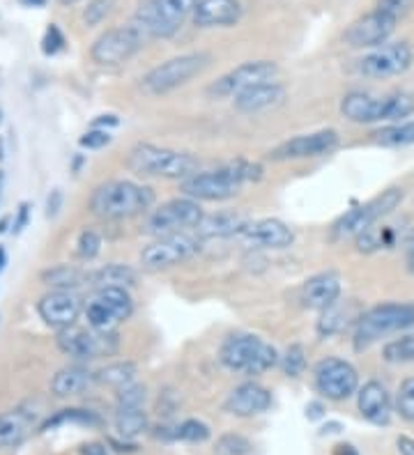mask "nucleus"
<instances>
[{
	"mask_svg": "<svg viewBox=\"0 0 414 455\" xmlns=\"http://www.w3.org/2000/svg\"><path fill=\"white\" fill-rule=\"evenodd\" d=\"M263 178V168L258 164L244 162H231L226 166L212 168V171L196 172L191 178L183 182V194L193 200H228L232 196H238L247 182H258Z\"/></svg>",
	"mask_w": 414,
	"mask_h": 455,
	"instance_id": "obj_1",
	"label": "nucleus"
},
{
	"mask_svg": "<svg viewBox=\"0 0 414 455\" xmlns=\"http://www.w3.org/2000/svg\"><path fill=\"white\" fill-rule=\"evenodd\" d=\"M152 203H155V191L150 187L129 180H109L94 187L90 196V212L104 221H122L145 214Z\"/></svg>",
	"mask_w": 414,
	"mask_h": 455,
	"instance_id": "obj_2",
	"label": "nucleus"
},
{
	"mask_svg": "<svg viewBox=\"0 0 414 455\" xmlns=\"http://www.w3.org/2000/svg\"><path fill=\"white\" fill-rule=\"evenodd\" d=\"M129 171L141 175V178H159V180H180L196 175L200 168L199 156L191 152L171 150V148H159L152 143L134 145L127 156Z\"/></svg>",
	"mask_w": 414,
	"mask_h": 455,
	"instance_id": "obj_3",
	"label": "nucleus"
},
{
	"mask_svg": "<svg viewBox=\"0 0 414 455\" xmlns=\"http://www.w3.org/2000/svg\"><path fill=\"white\" fill-rule=\"evenodd\" d=\"M410 327H414V301H403V304L386 301V304L373 306L361 313L354 324V350H369L370 345H376L389 333L405 331Z\"/></svg>",
	"mask_w": 414,
	"mask_h": 455,
	"instance_id": "obj_4",
	"label": "nucleus"
},
{
	"mask_svg": "<svg viewBox=\"0 0 414 455\" xmlns=\"http://www.w3.org/2000/svg\"><path fill=\"white\" fill-rule=\"evenodd\" d=\"M341 113L354 124L396 123L414 113V97L408 92H394L386 97H373L369 92H348L341 100Z\"/></svg>",
	"mask_w": 414,
	"mask_h": 455,
	"instance_id": "obj_5",
	"label": "nucleus"
},
{
	"mask_svg": "<svg viewBox=\"0 0 414 455\" xmlns=\"http://www.w3.org/2000/svg\"><path fill=\"white\" fill-rule=\"evenodd\" d=\"M219 359L232 372L263 375L279 363V352L254 333H231L221 345Z\"/></svg>",
	"mask_w": 414,
	"mask_h": 455,
	"instance_id": "obj_6",
	"label": "nucleus"
},
{
	"mask_svg": "<svg viewBox=\"0 0 414 455\" xmlns=\"http://www.w3.org/2000/svg\"><path fill=\"white\" fill-rule=\"evenodd\" d=\"M199 0H141L134 14L136 26L145 37H173L183 23L193 17Z\"/></svg>",
	"mask_w": 414,
	"mask_h": 455,
	"instance_id": "obj_7",
	"label": "nucleus"
},
{
	"mask_svg": "<svg viewBox=\"0 0 414 455\" xmlns=\"http://www.w3.org/2000/svg\"><path fill=\"white\" fill-rule=\"evenodd\" d=\"M207 65H210V56L207 53H184V56L171 58V60L152 67L141 78V88L148 95H168L173 90L187 85L193 76H199L200 72H205Z\"/></svg>",
	"mask_w": 414,
	"mask_h": 455,
	"instance_id": "obj_8",
	"label": "nucleus"
},
{
	"mask_svg": "<svg viewBox=\"0 0 414 455\" xmlns=\"http://www.w3.org/2000/svg\"><path fill=\"white\" fill-rule=\"evenodd\" d=\"M401 203H403V189L392 187V189L382 191L380 196H376V198L364 203V205L354 207V210L345 212L343 217H338L337 223L331 226V239L338 242V239L357 237L364 230L376 226L382 217L392 214Z\"/></svg>",
	"mask_w": 414,
	"mask_h": 455,
	"instance_id": "obj_9",
	"label": "nucleus"
},
{
	"mask_svg": "<svg viewBox=\"0 0 414 455\" xmlns=\"http://www.w3.org/2000/svg\"><path fill=\"white\" fill-rule=\"evenodd\" d=\"M88 327L100 331H113L134 313V299L127 288H97L83 304Z\"/></svg>",
	"mask_w": 414,
	"mask_h": 455,
	"instance_id": "obj_10",
	"label": "nucleus"
},
{
	"mask_svg": "<svg viewBox=\"0 0 414 455\" xmlns=\"http://www.w3.org/2000/svg\"><path fill=\"white\" fill-rule=\"evenodd\" d=\"M58 347L72 359H104L120 350V336L116 331H100L93 327H67L58 333Z\"/></svg>",
	"mask_w": 414,
	"mask_h": 455,
	"instance_id": "obj_11",
	"label": "nucleus"
},
{
	"mask_svg": "<svg viewBox=\"0 0 414 455\" xmlns=\"http://www.w3.org/2000/svg\"><path fill=\"white\" fill-rule=\"evenodd\" d=\"M200 251V237L189 233H173L157 237L152 244L141 251V265L150 272H161L171 269L175 265H183L189 258H193Z\"/></svg>",
	"mask_w": 414,
	"mask_h": 455,
	"instance_id": "obj_12",
	"label": "nucleus"
},
{
	"mask_svg": "<svg viewBox=\"0 0 414 455\" xmlns=\"http://www.w3.org/2000/svg\"><path fill=\"white\" fill-rule=\"evenodd\" d=\"M203 210H200L199 200L187 198H173L164 205H159L157 210H152V214L148 217V228L150 235L155 237H164V235L173 233H187V230H196L200 221H203Z\"/></svg>",
	"mask_w": 414,
	"mask_h": 455,
	"instance_id": "obj_13",
	"label": "nucleus"
},
{
	"mask_svg": "<svg viewBox=\"0 0 414 455\" xmlns=\"http://www.w3.org/2000/svg\"><path fill=\"white\" fill-rule=\"evenodd\" d=\"M143 42L145 35L134 23L132 26H118V28L106 30V33L94 39L90 56L97 65H122V62H127L129 58H134L138 51L143 49Z\"/></svg>",
	"mask_w": 414,
	"mask_h": 455,
	"instance_id": "obj_14",
	"label": "nucleus"
},
{
	"mask_svg": "<svg viewBox=\"0 0 414 455\" xmlns=\"http://www.w3.org/2000/svg\"><path fill=\"white\" fill-rule=\"evenodd\" d=\"M279 74V67L272 60H256V62H244V65L235 67L221 78H216L215 84L207 88V95L215 100H223V97H235L244 90L254 88L260 84H270Z\"/></svg>",
	"mask_w": 414,
	"mask_h": 455,
	"instance_id": "obj_15",
	"label": "nucleus"
},
{
	"mask_svg": "<svg viewBox=\"0 0 414 455\" xmlns=\"http://www.w3.org/2000/svg\"><path fill=\"white\" fill-rule=\"evenodd\" d=\"M313 379L315 389L329 400L350 398L359 387L357 368L338 356H327V359L318 361L313 368Z\"/></svg>",
	"mask_w": 414,
	"mask_h": 455,
	"instance_id": "obj_16",
	"label": "nucleus"
},
{
	"mask_svg": "<svg viewBox=\"0 0 414 455\" xmlns=\"http://www.w3.org/2000/svg\"><path fill=\"white\" fill-rule=\"evenodd\" d=\"M414 53L408 42H394V44H382L366 53L359 60L357 69L366 78H392L401 76L412 67Z\"/></svg>",
	"mask_w": 414,
	"mask_h": 455,
	"instance_id": "obj_17",
	"label": "nucleus"
},
{
	"mask_svg": "<svg viewBox=\"0 0 414 455\" xmlns=\"http://www.w3.org/2000/svg\"><path fill=\"white\" fill-rule=\"evenodd\" d=\"M338 145V133L334 129H322V132L302 133L286 143L276 145L270 152V159L274 162H297V159H313V156L329 155Z\"/></svg>",
	"mask_w": 414,
	"mask_h": 455,
	"instance_id": "obj_18",
	"label": "nucleus"
},
{
	"mask_svg": "<svg viewBox=\"0 0 414 455\" xmlns=\"http://www.w3.org/2000/svg\"><path fill=\"white\" fill-rule=\"evenodd\" d=\"M394 28H396V19L373 10L366 17L350 23L348 30L343 33V42L350 49H377V46H382L386 39L392 37Z\"/></svg>",
	"mask_w": 414,
	"mask_h": 455,
	"instance_id": "obj_19",
	"label": "nucleus"
},
{
	"mask_svg": "<svg viewBox=\"0 0 414 455\" xmlns=\"http://www.w3.org/2000/svg\"><path fill=\"white\" fill-rule=\"evenodd\" d=\"M37 311L49 327L67 329L74 327L81 315L83 301L78 294H74V290H51L39 299Z\"/></svg>",
	"mask_w": 414,
	"mask_h": 455,
	"instance_id": "obj_20",
	"label": "nucleus"
},
{
	"mask_svg": "<svg viewBox=\"0 0 414 455\" xmlns=\"http://www.w3.org/2000/svg\"><path fill=\"white\" fill-rule=\"evenodd\" d=\"M242 242L248 249H274L281 251L293 246L295 233L279 219H260V221H248L242 230Z\"/></svg>",
	"mask_w": 414,
	"mask_h": 455,
	"instance_id": "obj_21",
	"label": "nucleus"
},
{
	"mask_svg": "<svg viewBox=\"0 0 414 455\" xmlns=\"http://www.w3.org/2000/svg\"><path fill=\"white\" fill-rule=\"evenodd\" d=\"M272 407V394L256 382H244L228 394L223 410L235 417H256Z\"/></svg>",
	"mask_w": 414,
	"mask_h": 455,
	"instance_id": "obj_22",
	"label": "nucleus"
},
{
	"mask_svg": "<svg viewBox=\"0 0 414 455\" xmlns=\"http://www.w3.org/2000/svg\"><path fill=\"white\" fill-rule=\"evenodd\" d=\"M242 19L239 0H199L193 10V23L200 28H228Z\"/></svg>",
	"mask_w": 414,
	"mask_h": 455,
	"instance_id": "obj_23",
	"label": "nucleus"
},
{
	"mask_svg": "<svg viewBox=\"0 0 414 455\" xmlns=\"http://www.w3.org/2000/svg\"><path fill=\"white\" fill-rule=\"evenodd\" d=\"M357 407L361 417L373 426H386L392 421V398L382 382L370 379L366 382L357 395Z\"/></svg>",
	"mask_w": 414,
	"mask_h": 455,
	"instance_id": "obj_24",
	"label": "nucleus"
},
{
	"mask_svg": "<svg viewBox=\"0 0 414 455\" xmlns=\"http://www.w3.org/2000/svg\"><path fill=\"white\" fill-rule=\"evenodd\" d=\"M341 297V278L337 274H315L302 288V304L313 311H325Z\"/></svg>",
	"mask_w": 414,
	"mask_h": 455,
	"instance_id": "obj_25",
	"label": "nucleus"
},
{
	"mask_svg": "<svg viewBox=\"0 0 414 455\" xmlns=\"http://www.w3.org/2000/svg\"><path fill=\"white\" fill-rule=\"evenodd\" d=\"M283 100H286V88L276 81H270V84L254 85L235 95V108L242 113L270 111L274 106L283 104Z\"/></svg>",
	"mask_w": 414,
	"mask_h": 455,
	"instance_id": "obj_26",
	"label": "nucleus"
},
{
	"mask_svg": "<svg viewBox=\"0 0 414 455\" xmlns=\"http://www.w3.org/2000/svg\"><path fill=\"white\" fill-rule=\"evenodd\" d=\"M97 384V372L83 366H67L58 371L51 379V394L58 398H74V395L88 394Z\"/></svg>",
	"mask_w": 414,
	"mask_h": 455,
	"instance_id": "obj_27",
	"label": "nucleus"
},
{
	"mask_svg": "<svg viewBox=\"0 0 414 455\" xmlns=\"http://www.w3.org/2000/svg\"><path fill=\"white\" fill-rule=\"evenodd\" d=\"M33 414L23 410V407L3 411V414H0V451L21 446L28 439V435L33 433Z\"/></svg>",
	"mask_w": 414,
	"mask_h": 455,
	"instance_id": "obj_28",
	"label": "nucleus"
},
{
	"mask_svg": "<svg viewBox=\"0 0 414 455\" xmlns=\"http://www.w3.org/2000/svg\"><path fill=\"white\" fill-rule=\"evenodd\" d=\"M248 226V219L239 212H216L207 214L203 221L196 226V235L200 239H216V237H232V235H242L244 228Z\"/></svg>",
	"mask_w": 414,
	"mask_h": 455,
	"instance_id": "obj_29",
	"label": "nucleus"
},
{
	"mask_svg": "<svg viewBox=\"0 0 414 455\" xmlns=\"http://www.w3.org/2000/svg\"><path fill=\"white\" fill-rule=\"evenodd\" d=\"M361 315V313H359ZM359 315L354 313L353 306H341L337 301L334 306H329V308H325L321 315V320H318V333H321L322 339H327V336H337V333H343L345 329H350L353 324H357Z\"/></svg>",
	"mask_w": 414,
	"mask_h": 455,
	"instance_id": "obj_30",
	"label": "nucleus"
},
{
	"mask_svg": "<svg viewBox=\"0 0 414 455\" xmlns=\"http://www.w3.org/2000/svg\"><path fill=\"white\" fill-rule=\"evenodd\" d=\"M136 283V274L127 265H106L100 269L90 272V283L94 290L97 288H129Z\"/></svg>",
	"mask_w": 414,
	"mask_h": 455,
	"instance_id": "obj_31",
	"label": "nucleus"
},
{
	"mask_svg": "<svg viewBox=\"0 0 414 455\" xmlns=\"http://www.w3.org/2000/svg\"><path fill=\"white\" fill-rule=\"evenodd\" d=\"M42 281L49 285L51 290H77L81 285L90 283V272L85 269H78L72 265H58L53 269H46L42 274Z\"/></svg>",
	"mask_w": 414,
	"mask_h": 455,
	"instance_id": "obj_32",
	"label": "nucleus"
},
{
	"mask_svg": "<svg viewBox=\"0 0 414 455\" xmlns=\"http://www.w3.org/2000/svg\"><path fill=\"white\" fill-rule=\"evenodd\" d=\"M136 363H132V361H116V363H109V366H104L101 371H97V382L122 389V387L136 382Z\"/></svg>",
	"mask_w": 414,
	"mask_h": 455,
	"instance_id": "obj_33",
	"label": "nucleus"
},
{
	"mask_svg": "<svg viewBox=\"0 0 414 455\" xmlns=\"http://www.w3.org/2000/svg\"><path fill=\"white\" fill-rule=\"evenodd\" d=\"M116 430L125 439H134L148 430V417H145L143 407L141 410H125L120 407L116 414Z\"/></svg>",
	"mask_w": 414,
	"mask_h": 455,
	"instance_id": "obj_34",
	"label": "nucleus"
},
{
	"mask_svg": "<svg viewBox=\"0 0 414 455\" xmlns=\"http://www.w3.org/2000/svg\"><path fill=\"white\" fill-rule=\"evenodd\" d=\"M382 359L389 363H414V333H405L382 347Z\"/></svg>",
	"mask_w": 414,
	"mask_h": 455,
	"instance_id": "obj_35",
	"label": "nucleus"
},
{
	"mask_svg": "<svg viewBox=\"0 0 414 455\" xmlns=\"http://www.w3.org/2000/svg\"><path fill=\"white\" fill-rule=\"evenodd\" d=\"M376 140L386 148H403V145L414 143V120L401 124H392V127L382 129L376 133Z\"/></svg>",
	"mask_w": 414,
	"mask_h": 455,
	"instance_id": "obj_36",
	"label": "nucleus"
},
{
	"mask_svg": "<svg viewBox=\"0 0 414 455\" xmlns=\"http://www.w3.org/2000/svg\"><path fill=\"white\" fill-rule=\"evenodd\" d=\"M175 439L183 442H191V444H203L210 439V427L207 423L199 421V419H187L175 427Z\"/></svg>",
	"mask_w": 414,
	"mask_h": 455,
	"instance_id": "obj_37",
	"label": "nucleus"
},
{
	"mask_svg": "<svg viewBox=\"0 0 414 455\" xmlns=\"http://www.w3.org/2000/svg\"><path fill=\"white\" fill-rule=\"evenodd\" d=\"M281 371L288 378H299L306 371V350H304V345L293 343L288 347L286 355L281 356Z\"/></svg>",
	"mask_w": 414,
	"mask_h": 455,
	"instance_id": "obj_38",
	"label": "nucleus"
},
{
	"mask_svg": "<svg viewBox=\"0 0 414 455\" xmlns=\"http://www.w3.org/2000/svg\"><path fill=\"white\" fill-rule=\"evenodd\" d=\"M216 455H248L251 453V442L242 435L228 433L223 437H219L216 442Z\"/></svg>",
	"mask_w": 414,
	"mask_h": 455,
	"instance_id": "obj_39",
	"label": "nucleus"
},
{
	"mask_svg": "<svg viewBox=\"0 0 414 455\" xmlns=\"http://www.w3.org/2000/svg\"><path fill=\"white\" fill-rule=\"evenodd\" d=\"M145 398H148V394H145V387H141V384H136V382H132V384H127V387L118 389V405L125 407V410H141L145 403Z\"/></svg>",
	"mask_w": 414,
	"mask_h": 455,
	"instance_id": "obj_40",
	"label": "nucleus"
},
{
	"mask_svg": "<svg viewBox=\"0 0 414 455\" xmlns=\"http://www.w3.org/2000/svg\"><path fill=\"white\" fill-rule=\"evenodd\" d=\"M100 249H101L100 233H94V230L85 228V230H83L77 239L78 258H83V260H93V258L100 253Z\"/></svg>",
	"mask_w": 414,
	"mask_h": 455,
	"instance_id": "obj_41",
	"label": "nucleus"
},
{
	"mask_svg": "<svg viewBox=\"0 0 414 455\" xmlns=\"http://www.w3.org/2000/svg\"><path fill=\"white\" fill-rule=\"evenodd\" d=\"M83 423V426H97L100 423V417L97 414H93V411H85V410H62L58 417L49 419L46 421L45 427H53L58 426V423Z\"/></svg>",
	"mask_w": 414,
	"mask_h": 455,
	"instance_id": "obj_42",
	"label": "nucleus"
},
{
	"mask_svg": "<svg viewBox=\"0 0 414 455\" xmlns=\"http://www.w3.org/2000/svg\"><path fill=\"white\" fill-rule=\"evenodd\" d=\"M396 410L401 414V419L405 421H414V378L405 379L401 384V389H398V398H396Z\"/></svg>",
	"mask_w": 414,
	"mask_h": 455,
	"instance_id": "obj_43",
	"label": "nucleus"
},
{
	"mask_svg": "<svg viewBox=\"0 0 414 455\" xmlns=\"http://www.w3.org/2000/svg\"><path fill=\"white\" fill-rule=\"evenodd\" d=\"M113 7H116V0H90L88 7L83 10V21L88 26H100Z\"/></svg>",
	"mask_w": 414,
	"mask_h": 455,
	"instance_id": "obj_44",
	"label": "nucleus"
},
{
	"mask_svg": "<svg viewBox=\"0 0 414 455\" xmlns=\"http://www.w3.org/2000/svg\"><path fill=\"white\" fill-rule=\"evenodd\" d=\"M414 0H377L376 10L386 14V17L392 19H403L410 10H412Z\"/></svg>",
	"mask_w": 414,
	"mask_h": 455,
	"instance_id": "obj_45",
	"label": "nucleus"
},
{
	"mask_svg": "<svg viewBox=\"0 0 414 455\" xmlns=\"http://www.w3.org/2000/svg\"><path fill=\"white\" fill-rule=\"evenodd\" d=\"M62 46H65V37H62L61 28H58V26H49L45 39H42V51H45V56H55Z\"/></svg>",
	"mask_w": 414,
	"mask_h": 455,
	"instance_id": "obj_46",
	"label": "nucleus"
},
{
	"mask_svg": "<svg viewBox=\"0 0 414 455\" xmlns=\"http://www.w3.org/2000/svg\"><path fill=\"white\" fill-rule=\"evenodd\" d=\"M78 143H81V148H88V150H100V148L110 143V133L106 129H93V132L83 133Z\"/></svg>",
	"mask_w": 414,
	"mask_h": 455,
	"instance_id": "obj_47",
	"label": "nucleus"
},
{
	"mask_svg": "<svg viewBox=\"0 0 414 455\" xmlns=\"http://www.w3.org/2000/svg\"><path fill=\"white\" fill-rule=\"evenodd\" d=\"M28 217H30V207H28V203H21V207H19V217L17 221H14V233H21L23 228L28 226Z\"/></svg>",
	"mask_w": 414,
	"mask_h": 455,
	"instance_id": "obj_48",
	"label": "nucleus"
},
{
	"mask_svg": "<svg viewBox=\"0 0 414 455\" xmlns=\"http://www.w3.org/2000/svg\"><path fill=\"white\" fill-rule=\"evenodd\" d=\"M81 455H110L109 449L100 442H90V444L81 446Z\"/></svg>",
	"mask_w": 414,
	"mask_h": 455,
	"instance_id": "obj_49",
	"label": "nucleus"
},
{
	"mask_svg": "<svg viewBox=\"0 0 414 455\" xmlns=\"http://www.w3.org/2000/svg\"><path fill=\"white\" fill-rule=\"evenodd\" d=\"M61 200H62L61 191H58V189L51 191L49 205H46V214H49V217H55V214H58V210H61Z\"/></svg>",
	"mask_w": 414,
	"mask_h": 455,
	"instance_id": "obj_50",
	"label": "nucleus"
},
{
	"mask_svg": "<svg viewBox=\"0 0 414 455\" xmlns=\"http://www.w3.org/2000/svg\"><path fill=\"white\" fill-rule=\"evenodd\" d=\"M396 446H398V453L401 455H414V439L412 437H405V435H401V437L396 439Z\"/></svg>",
	"mask_w": 414,
	"mask_h": 455,
	"instance_id": "obj_51",
	"label": "nucleus"
},
{
	"mask_svg": "<svg viewBox=\"0 0 414 455\" xmlns=\"http://www.w3.org/2000/svg\"><path fill=\"white\" fill-rule=\"evenodd\" d=\"M331 455H359V451L353 444H337Z\"/></svg>",
	"mask_w": 414,
	"mask_h": 455,
	"instance_id": "obj_52",
	"label": "nucleus"
},
{
	"mask_svg": "<svg viewBox=\"0 0 414 455\" xmlns=\"http://www.w3.org/2000/svg\"><path fill=\"white\" fill-rule=\"evenodd\" d=\"M306 417H309V419H321L322 417V405H321V403H311V405L306 407Z\"/></svg>",
	"mask_w": 414,
	"mask_h": 455,
	"instance_id": "obj_53",
	"label": "nucleus"
},
{
	"mask_svg": "<svg viewBox=\"0 0 414 455\" xmlns=\"http://www.w3.org/2000/svg\"><path fill=\"white\" fill-rule=\"evenodd\" d=\"M101 124H109V127H116V124H118V117H116V116H101V120H97V123H94V129H100Z\"/></svg>",
	"mask_w": 414,
	"mask_h": 455,
	"instance_id": "obj_54",
	"label": "nucleus"
},
{
	"mask_svg": "<svg viewBox=\"0 0 414 455\" xmlns=\"http://www.w3.org/2000/svg\"><path fill=\"white\" fill-rule=\"evenodd\" d=\"M408 267H410V272L414 274V244H412V249L408 251Z\"/></svg>",
	"mask_w": 414,
	"mask_h": 455,
	"instance_id": "obj_55",
	"label": "nucleus"
},
{
	"mask_svg": "<svg viewBox=\"0 0 414 455\" xmlns=\"http://www.w3.org/2000/svg\"><path fill=\"white\" fill-rule=\"evenodd\" d=\"M322 430H325V433H338V430H341V426H338V423H329V426H325Z\"/></svg>",
	"mask_w": 414,
	"mask_h": 455,
	"instance_id": "obj_56",
	"label": "nucleus"
},
{
	"mask_svg": "<svg viewBox=\"0 0 414 455\" xmlns=\"http://www.w3.org/2000/svg\"><path fill=\"white\" fill-rule=\"evenodd\" d=\"M5 262H7L5 249H3V246H0V272H3V267H5Z\"/></svg>",
	"mask_w": 414,
	"mask_h": 455,
	"instance_id": "obj_57",
	"label": "nucleus"
},
{
	"mask_svg": "<svg viewBox=\"0 0 414 455\" xmlns=\"http://www.w3.org/2000/svg\"><path fill=\"white\" fill-rule=\"evenodd\" d=\"M23 3H26V5H45V0H23Z\"/></svg>",
	"mask_w": 414,
	"mask_h": 455,
	"instance_id": "obj_58",
	"label": "nucleus"
},
{
	"mask_svg": "<svg viewBox=\"0 0 414 455\" xmlns=\"http://www.w3.org/2000/svg\"><path fill=\"white\" fill-rule=\"evenodd\" d=\"M58 3H62V5H74V3H78V0H58Z\"/></svg>",
	"mask_w": 414,
	"mask_h": 455,
	"instance_id": "obj_59",
	"label": "nucleus"
},
{
	"mask_svg": "<svg viewBox=\"0 0 414 455\" xmlns=\"http://www.w3.org/2000/svg\"><path fill=\"white\" fill-rule=\"evenodd\" d=\"M0 191H3V172H0Z\"/></svg>",
	"mask_w": 414,
	"mask_h": 455,
	"instance_id": "obj_60",
	"label": "nucleus"
}]
</instances>
